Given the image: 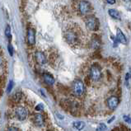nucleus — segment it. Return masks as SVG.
Segmentation results:
<instances>
[{
	"mask_svg": "<svg viewBox=\"0 0 131 131\" xmlns=\"http://www.w3.org/2000/svg\"><path fill=\"white\" fill-rule=\"evenodd\" d=\"M123 119H125V121L127 122L128 124L131 125V118L129 117V116H127V115H123Z\"/></svg>",
	"mask_w": 131,
	"mask_h": 131,
	"instance_id": "19",
	"label": "nucleus"
},
{
	"mask_svg": "<svg viewBox=\"0 0 131 131\" xmlns=\"http://www.w3.org/2000/svg\"><path fill=\"white\" fill-rule=\"evenodd\" d=\"M8 51H9L10 55L13 54V46H11V45H8Z\"/></svg>",
	"mask_w": 131,
	"mask_h": 131,
	"instance_id": "21",
	"label": "nucleus"
},
{
	"mask_svg": "<svg viewBox=\"0 0 131 131\" xmlns=\"http://www.w3.org/2000/svg\"><path fill=\"white\" fill-rule=\"evenodd\" d=\"M130 78V73H128L126 74V76H125V84H126V87L127 88H129V79Z\"/></svg>",
	"mask_w": 131,
	"mask_h": 131,
	"instance_id": "18",
	"label": "nucleus"
},
{
	"mask_svg": "<svg viewBox=\"0 0 131 131\" xmlns=\"http://www.w3.org/2000/svg\"><path fill=\"white\" fill-rule=\"evenodd\" d=\"M85 23L88 29L90 30V31H96V30L98 29L99 22L95 17L90 16L87 17V19L85 21Z\"/></svg>",
	"mask_w": 131,
	"mask_h": 131,
	"instance_id": "4",
	"label": "nucleus"
},
{
	"mask_svg": "<svg viewBox=\"0 0 131 131\" xmlns=\"http://www.w3.org/2000/svg\"><path fill=\"white\" fill-rule=\"evenodd\" d=\"M64 37L69 45H72V46H74L76 45L78 41V36L77 34L74 31H67L64 34Z\"/></svg>",
	"mask_w": 131,
	"mask_h": 131,
	"instance_id": "5",
	"label": "nucleus"
},
{
	"mask_svg": "<svg viewBox=\"0 0 131 131\" xmlns=\"http://www.w3.org/2000/svg\"><path fill=\"white\" fill-rule=\"evenodd\" d=\"M108 13H109V15L112 17L114 18L115 20H119L121 19V14L118 12L117 10L115 9H109L108 11Z\"/></svg>",
	"mask_w": 131,
	"mask_h": 131,
	"instance_id": "13",
	"label": "nucleus"
},
{
	"mask_svg": "<svg viewBox=\"0 0 131 131\" xmlns=\"http://www.w3.org/2000/svg\"><path fill=\"white\" fill-rule=\"evenodd\" d=\"M21 92H16L15 94L13 95V100L16 101V102H17V101H20L21 99Z\"/></svg>",
	"mask_w": 131,
	"mask_h": 131,
	"instance_id": "16",
	"label": "nucleus"
},
{
	"mask_svg": "<svg viewBox=\"0 0 131 131\" xmlns=\"http://www.w3.org/2000/svg\"><path fill=\"white\" fill-rule=\"evenodd\" d=\"M106 125L105 124H100L96 128V131H106Z\"/></svg>",
	"mask_w": 131,
	"mask_h": 131,
	"instance_id": "15",
	"label": "nucleus"
},
{
	"mask_svg": "<svg viewBox=\"0 0 131 131\" xmlns=\"http://www.w3.org/2000/svg\"><path fill=\"white\" fill-rule=\"evenodd\" d=\"M123 1H125V2H126V3H128V2L130 1V0H123Z\"/></svg>",
	"mask_w": 131,
	"mask_h": 131,
	"instance_id": "26",
	"label": "nucleus"
},
{
	"mask_svg": "<svg viewBox=\"0 0 131 131\" xmlns=\"http://www.w3.org/2000/svg\"><path fill=\"white\" fill-rule=\"evenodd\" d=\"M13 82H11V83H9V85H8V88H7V92H10L11 90L13 89Z\"/></svg>",
	"mask_w": 131,
	"mask_h": 131,
	"instance_id": "22",
	"label": "nucleus"
},
{
	"mask_svg": "<svg viewBox=\"0 0 131 131\" xmlns=\"http://www.w3.org/2000/svg\"><path fill=\"white\" fill-rule=\"evenodd\" d=\"M14 114L16 118L18 121H25L26 119L28 116V111L27 110V108L24 106H17L15 108Z\"/></svg>",
	"mask_w": 131,
	"mask_h": 131,
	"instance_id": "3",
	"label": "nucleus"
},
{
	"mask_svg": "<svg viewBox=\"0 0 131 131\" xmlns=\"http://www.w3.org/2000/svg\"><path fill=\"white\" fill-rule=\"evenodd\" d=\"M73 127L78 130H82L83 129H84L85 127V124L83 121H75L73 123Z\"/></svg>",
	"mask_w": 131,
	"mask_h": 131,
	"instance_id": "14",
	"label": "nucleus"
},
{
	"mask_svg": "<svg viewBox=\"0 0 131 131\" xmlns=\"http://www.w3.org/2000/svg\"><path fill=\"white\" fill-rule=\"evenodd\" d=\"M5 35L7 38H10L11 37V28L9 26H7V27L5 29Z\"/></svg>",
	"mask_w": 131,
	"mask_h": 131,
	"instance_id": "17",
	"label": "nucleus"
},
{
	"mask_svg": "<svg viewBox=\"0 0 131 131\" xmlns=\"http://www.w3.org/2000/svg\"><path fill=\"white\" fill-rule=\"evenodd\" d=\"M35 58L36 62L40 65H44L46 64L47 62V59L46 57V55L41 51H36L35 54Z\"/></svg>",
	"mask_w": 131,
	"mask_h": 131,
	"instance_id": "7",
	"label": "nucleus"
},
{
	"mask_svg": "<svg viewBox=\"0 0 131 131\" xmlns=\"http://www.w3.org/2000/svg\"><path fill=\"white\" fill-rule=\"evenodd\" d=\"M7 131H18V130H17V128H15V127L11 126V127H9L8 129H7Z\"/></svg>",
	"mask_w": 131,
	"mask_h": 131,
	"instance_id": "23",
	"label": "nucleus"
},
{
	"mask_svg": "<svg viewBox=\"0 0 131 131\" xmlns=\"http://www.w3.org/2000/svg\"><path fill=\"white\" fill-rule=\"evenodd\" d=\"M89 78L94 82L99 81L101 78H102V71H101V69L98 65L93 64L91 67V69H90Z\"/></svg>",
	"mask_w": 131,
	"mask_h": 131,
	"instance_id": "2",
	"label": "nucleus"
},
{
	"mask_svg": "<svg viewBox=\"0 0 131 131\" xmlns=\"http://www.w3.org/2000/svg\"><path fill=\"white\" fill-rule=\"evenodd\" d=\"M106 2L108 3H110V4H114L115 3V0H106Z\"/></svg>",
	"mask_w": 131,
	"mask_h": 131,
	"instance_id": "25",
	"label": "nucleus"
},
{
	"mask_svg": "<svg viewBox=\"0 0 131 131\" xmlns=\"http://www.w3.org/2000/svg\"><path fill=\"white\" fill-rule=\"evenodd\" d=\"M34 122L36 126L43 127L45 125V118L41 114L37 113L34 115Z\"/></svg>",
	"mask_w": 131,
	"mask_h": 131,
	"instance_id": "9",
	"label": "nucleus"
},
{
	"mask_svg": "<svg viewBox=\"0 0 131 131\" xmlns=\"http://www.w3.org/2000/svg\"><path fill=\"white\" fill-rule=\"evenodd\" d=\"M78 10L81 14L83 15H86L88 14L90 11H91V4L88 2L85 1V0H83L79 3L78 4Z\"/></svg>",
	"mask_w": 131,
	"mask_h": 131,
	"instance_id": "6",
	"label": "nucleus"
},
{
	"mask_svg": "<svg viewBox=\"0 0 131 131\" xmlns=\"http://www.w3.org/2000/svg\"><path fill=\"white\" fill-rule=\"evenodd\" d=\"M116 39L119 42H121V44H126L127 43V39L125 36L124 35V33L121 31V29H117V33H116Z\"/></svg>",
	"mask_w": 131,
	"mask_h": 131,
	"instance_id": "11",
	"label": "nucleus"
},
{
	"mask_svg": "<svg viewBox=\"0 0 131 131\" xmlns=\"http://www.w3.org/2000/svg\"><path fill=\"white\" fill-rule=\"evenodd\" d=\"M43 77H44V81H45V83H47L48 85L52 86V85H53V84L54 83V78L52 77L51 75H50V74L45 73Z\"/></svg>",
	"mask_w": 131,
	"mask_h": 131,
	"instance_id": "12",
	"label": "nucleus"
},
{
	"mask_svg": "<svg viewBox=\"0 0 131 131\" xmlns=\"http://www.w3.org/2000/svg\"><path fill=\"white\" fill-rule=\"evenodd\" d=\"M119 104V99L116 96H111L109 99L107 100V105L108 107L111 110H114L117 107Z\"/></svg>",
	"mask_w": 131,
	"mask_h": 131,
	"instance_id": "8",
	"label": "nucleus"
},
{
	"mask_svg": "<svg viewBox=\"0 0 131 131\" xmlns=\"http://www.w3.org/2000/svg\"><path fill=\"white\" fill-rule=\"evenodd\" d=\"M27 40L30 45H34L36 41V36L34 30L30 28L27 31Z\"/></svg>",
	"mask_w": 131,
	"mask_h": 131,
	"instance_id": "10",
	"label": "nucleus"
},
{
	"mask_svg": "<svg viewBox=\"0 0 131 131\" xmlns=\"http://www.w3.org/2000/svg\"><path fill=\"white\" fill-rule=\"evenodd\" d=\"M121 131H129V129H127L125 126H124V125H121Z\"/></svg>",
	"mask_w": 131,
	"mask_h": 131,
	"instance_id": "24",
	"label": "nucleus"
},
{
	"mask_svg": "<svg viewBox=\"0 0 131 131\" xmlns=\"http://www.w3.org/2000/svg\"><path fill=\"white\" fill-rule=\"evenodd\" d=\"M43 106L41 104H39L38 106H36V111H41V110H43Z\"/></svg>",
	"mask_w": 131,
	"mask_h": 131,
	"instance_id": "20",
	"label": "nucleus"
},
{
	"mask_svg": "<svg viewBox=\"0 0 131 131\" xmlns=\"http://www.w3.org/2000/svg\"><path fill=\"white\" fill-rule=\"evenodd\" d=\"M73 92L74 95L77 96H80L83 95L85 92V86L84 83L79 79H76L73 83Z\"/></svg>",
	"mask_w": 131,
	"mask_h": 131,
	"instance_id": "1",
	"label": "nucleus"
}]
</instances>
